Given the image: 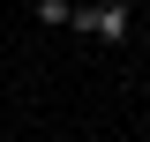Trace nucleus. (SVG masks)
<instances>
[{
  "instance_id": "f257e3e1",
  "label": "nucleus",
  "mask_w": 150,
  "mask_h": 142,
  "mask_svg": "<svg viewBox=\"0 0 150 142\" xmlns=\"http://www.w3.org/2000/svg\"><path fill=\"white\" fill-rule=\"evenodd\" d=\"M68 22H83V30H98V37H120V30H128V8L105 0V8H83V15H68Z\"/></svg>"
}]
</instances>
